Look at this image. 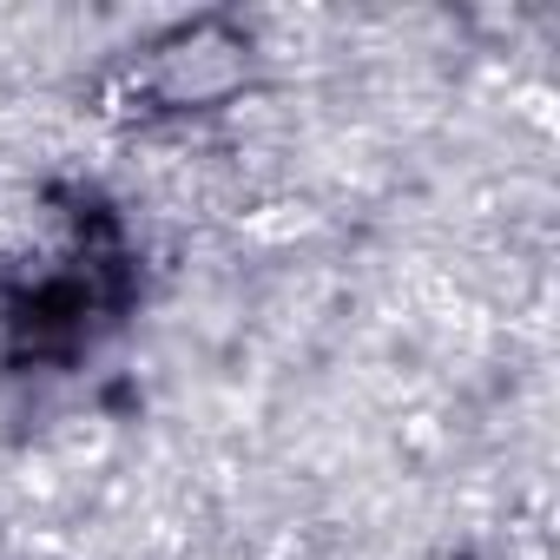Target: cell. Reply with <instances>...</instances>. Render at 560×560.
<instances>
[{
  "label": "cell",
  "mask_w": 560,
  "mask_h": 560,
  "mask_svg": "<svg viewBox=\"0 0 560 560\" xmlns=\"http://www.w3.org/2000/svg\"><path fill=\"white\" fill-rule=\"evenodd\" d=\"M244 80V47L218 27H198L185 40H172L159 54V93L172 106H205V100H224L231 86Z\"/></svg>",
  "instance_id": "cell-1"
}]
</instances>
